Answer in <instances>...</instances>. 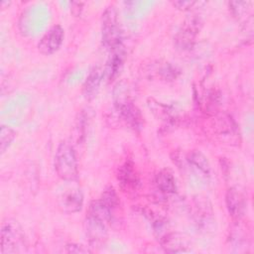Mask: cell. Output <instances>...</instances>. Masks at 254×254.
Instances as JSON below:
<instances>
[{
  "label": "cell",
  "instance_id": "obj_8",
  "mask_svg": "<svg viewBox=\"0 0 254 254\" xmlns=\"http://www.w3.org/2000/svg\"><path fill=\"white\" fill-rule=\"evenodd\" d=\"M60 206L66 212H76L82 206V194L79 190L71 189L64 191L60 197Z\"/></svg>",
  "mask_w": 254,
  "mask_h": 254
},
{
  "label": "cell",
  "instance_id": "obj_6",
  "mask_svg": "<svg viewBox=\"0 0 254 254\" xmlns=\"http://www.w3.org/2000/svg\"><path fill=\"white\" fill-rule=\"evenodd\" d=\"M85 233L90 243L94 245L101 244L106 238L105 223L88 215L85 220Z\"/></svg>",
  "mask_w": 254,
  "mask_h": 254
},
{
  "label": "cell",
  "instance_id": "obj_7",
  "mask_svg": "<svg viewBox=\"0 0 254 254\" xmlns=\"http://www.w3.org/2000/svg\"><path fill=\"white\" fill-rule=\"evenodd\" d=\"M226 206L233 218H240L245 211V198L236 189H229L225 195Z\"/></svg>",
  "mask_w": 254,
  "mask_h": 254
},
{
  "label": "cell",
  "instance_id": "obj_9",
  "mask_svg": "<svg viewBox=\"0 0 254 254\" xmlns=\"http://www.w3.org/2000/svg\"><path fill=\"white\" fill-rule=\"evenodd\" d=\"M102 76H103V72L99 66H94L89 71L83 83V94L87 99H90L95 96Z\"/></svg>",
  "mask_w": 254,
  "mask_h": 254
},
{
  "label": "cell",
  "instance_id": "obj_2",
  "mask_svg": "<svg viewBox=\"0 0 254 254\" xmlns=\"http://www.w3.org/2000/svg\"><path fill=\"white\" fill-rule=\"evenodd\" d=\"M114 104L123 119L133 128H137L141 123V114L137 107L130 100L127 85L123 82L118 83L113 90Z\"/></svg>",
  "mask_w": 254,
  "mask_h": 254
},
{
  "label": "cell",
  "instance_id": "obj_12",
  "mask_svg": "<svg viewBox=\"0 0 254 254\" xmlns=\"http://www.w3.org/2000/svg\"><path fill=\"white\" fill-rule=\"evenodd\" d=\"M189 163L192 166L193 169H195L198 173L202 174L203 176H208L210 172V166L206 159V157L201 154L200 152L193 151L189 154L188 157Z\"/></svg>",
  "mask_w": 254,
  "mask_h": 254
},
{
  "label": "cell",
  "instance_id": "obj_14",
  "mask_svg": "<svg viewBox=\"0 0 254 254\" xmlns=\"http://www.w3.org/2000/svg\"><path fill=\"white\" fill-rule=\"evenodd\" d=\"M118 180L121 182L122 185L126 187H131L135 185L136 182V176L133 171L132 166L130 164L126 163L124 166H122L119 175H118Z\"/></svg>",
  "mask_w": 254,
  "mask_h": 254
},
{
  "label": "cell",
  "instance_id": "obj_17",
  "mask_svg": "<svg viewBox=\"0 0 254 254\" xmlns=\"http://www.w3.org/2000/svg\"><path fill=\"white\" fill-rule=\"evenodd\" d=\"M193 4H195L194 2H190V1H180V2H175L174 3V5H176V6H179V5H181L183 8H190ZM180 6V7H181Z\"/></svg>",
  "mask_w": 254,
  "mask_h": 254
},
{
  "label": "cell",
  "instance_id": "obj_3",
  "mask_svg": "<svg viewBox=\"0 0 254 254\" xmlns=\"http://www.w3.org/2000/svg\"><path fill=\"white\" fill-rule=\"evenodd\" d=\"M24 245V233L20 224L13 219L6 220L1 229V252L15 253Z\"/></svg>",
  "mask_w": 254,
  "mask_h": 254
},
{
  "label": "cell",
  "instance_id": "obj_10",
  "mask_svg": "<svg viewBox=\"0 0 254 254\" xmlns=\"http://www.w3.org/2000/svg\"><path fill=\"white\" fill-rule=\"evenodd\" d=\"M157 188L164 193H174L177 190V184L174 176L168 170L161 171L155 180Z\"/></svg>",
  "mask_w": 254,
  "mask_h": 254
},
{
  "label": "cell",
  "instance_id": "obj_13",
  "mask_svg": "<svg viewBox=\"0 0 254 254\" xmlns=\"http://www.w3.org/2000/svg\"><path fill=\"white\" fill-rule=\"evenodd\" d=\"M163 247L167 252H186L188 251L186 246V242L183 239V237L178 236V235H170L165 238V241L163 242Z\"/></svg>",
  "mask_w": 254,
  "mask_h": 254
},
{
  "label": "cell",
  "instance_id": "obj_11",
  "mask_svg": "<svg viewBox=\"0 0 254 254\" xmlns=\"http://www.w3.org/2000/svg\"><path fill=\"white\" fill-rule=\"evenodd\" d=\"M119 47L112 50V55L110 56L104 70L105 75L109 80H111L118 73L123 63V52Z\"/></svg>",
  "mask_w": 254,
  "mask_h": 254
},
{
  "label": "cell",
  "instance_id": "obj_5",
  "mask_svg": "<svg viewBox=\"0 0 254 254\" xmlns=\"http://www.w3.org/2000/svg\"><path fill=\"white\" fill-rule=\"evenodd\" d=\"M64 29L60 25H55L46 32L38 44V50L43 55H52L57 52L64 41Z\"/></svg>",
  "mask_w": 254,
  "mask_h": 254
},
{
  "label": "cell",
  "instance_id": "obj_15",
  "mask_svg": "<svg viewBox=\"0 0 254 254\" xmlns=\"http://www.w3.org/2000/svg\"><path fill=\"white\" fill-rule=\"evenodd\" d=\"M15 131L10 128L9 126H5L2 125L1 126V131H0V150L1 153L3 154L6 149H8V147L10 146V144L12 143V141L15 138Z\"/></svg>",
  "mask_w": 254,
  "mask_h": 254
},
{
  "label": "cell",
  "instance_id": "obj_16",
  "mask_svg": "<svg viewBox=\"0 0 254 254\" xmlns=\"http://www.w3.org/2000/svg\"><path fill=\"white\" fill-rule=\"evenodd\" d=\"M100 200L106 206H108L111 210H113L116 207V205L118 204V197L112 188H108L103 191V193L100 197Z\"/></svg>",
  "mask_w": 254,
  "mask_h": 254
},
{
  "label": "cell",
  "instance_id": "obj_1",
  "mask_svg": "<svg viewBox=\"0 0 254 254\" xmlns=\"http://www.w3.org/2000/svg\"><path fill=\"white\" fill-rule=\"evenodd\" d=\"M55 170L58 176L65 182H71L77 178V162L70 143L64 141L58 146L55 155Z\"/></svg>",
  "mask_w": 254,
  "mask_h": 254
},
{
  "label": "cell",
  "instance_id": "obj_4",
  "mask_svg": "<svg viewBox=\"0 0 254 254\" xmlns=\"http://www.w3.org/2000/svg\"><path fill=\"white\" fill-rule=\"evenodd\" d=\"M102 42L110 50L120 46L119 21L114 6L107 7L102 15Z\"/></svg>",
  "mask_w": 254,
  "mask_h": 254
}]
</instances>
